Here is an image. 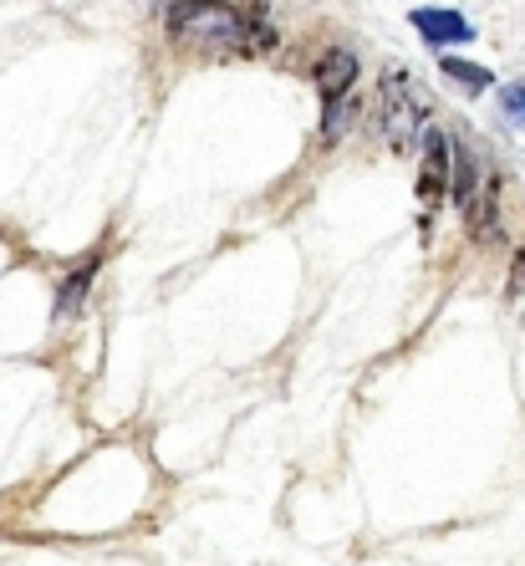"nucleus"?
<instances>
[{
  "label": "nucleus",
  "instance_id": "f257e3e1",
  "mask_svg": "<svg viewBox=\"0 0 525 566\" xmlns=\"http://www.w3.org/2000/svg\"><path fill=\"white\" fill-rule=\"evenodd\" d=\"M429 128V97L413 77H408L403 66H393L388 77H382V93H378V133L382 148H393V154H408V148L419 144V133Z\"/></svg>",
  "mask_w": 525,
  "mask_h": 566
},
{
  "label": "nucleus",
  "instance_id": "f03ea898",
  "mask_svg": "<svg viewBox=\"0 0 525 566\" xmlns=\"http://www.w3.org/2000/svg\"><path fill=\"white\" fill-rule=\"evenodd\" d=\"M174 36H189L195 46L214 52H245V11H224V6H169Z\"/></svg>",
  "mask_w": 525,
  "mask_h": 566
},
{
  "label": "nucleus",
  "instance_id": "7ed1b4c3",
  "mask_svg": "<svg viewBox=\"0 0 525 566\" xmlns=\"http://www.w3.org/2000/svg\"><path fill=\"white\" fill-rule=\"evenodd\" d=\"M423 169H419V199H444L449 195V133L423 128Z\"/></svg>",
  "mask_w": 525,
  "mask_h": 566
},
{
  "label": "nucleus",
  "instance_id": "20e7f679",
  "mask_svg": "<svg viewBox=\"0 0 525 566\" xmlns=\"http://www.w3.org/2000/svg\"><path fill=\"white\" fill-rule=\"evenodd\" d=\"M449 195L460 199V210H470L474 195H480V158L460 138H449Z\"/></svg>",
  "mask_w": 525,
  "mask_h": 566
},
{
  "label": "nucleus",
  "instance_id": "39448f33",
  "mask_svg": "<svg viewBox=\"0 0 525 566\" xmlns=\"http://www.w3.org/2000/svg\"><path fill=\"white\" fill-rule=\"evenodd\" d=\"M464 220H470V235H480V240L500 235V174L495 169H485L480 195H474V205L464 210Z\"/></svg>",
  "mask_w": 525,
  "mask_h": 566
},
{
  "label": "nucleus",
  "instance_id": "423d86ee",
  "mask_svg": "<svg viewBox=\"0 0 525 566\" xmlns=\"http://www.w3.org/2000/svg\"><path fill=\"white\" fill-rule=\"evenodd\" d=\"M357 82V56L353 52H327L322 62H316V87H322V97H347Z\"/></svg>",
  "mask_w": 525,
  "mask_h": 566
},
{
  "label": "nucleus",
  "instance_id": "0eeeda50",
  "mask_svg": "<svg viewBox=\"0 0 525 566\" xmlns=\"http://www.w3.org/2000/svg\"><path fill=\"white\" fill-rule=\"evenodd\" d=\"M413 27L433 41V46H444V41H470L474 27L464 21L460 11H413Z\"/></svg>",
  "mask_w": 525,
  "mask_h": 566
},
{
  "label": "nucleus",
  "instance_id": "6e6552de",
  "mask_svg": "<svg viewBox=\"0 0 525 566\" xmlns=\"http://www.w3.org/2000/svg\"><path fill=\"white\" fill-rule=\"evenodd\" d=\"M93 276H97V261H87V265H77V271H72V281H66L62 291H56V316H62V322L82 312V296H87Z\"/></svg>",
  "mask_w": 525,
  "mask_h": 566
},
{
  "label": "nucleus",
  "instance_id": "1a4fd4ad",
  "mask_svg": "<svg viewBox=\"0 0 525 566\" xmlns=\"http://www.w3.org/2000/svg\"><path fill=\"white\" fill-rule=\"evenodd\" d=\"M357 107H363V103H357L353 93H347V97H327V118H322V138H327V144H337L342 133L353 128V123H357Z\"/></svg>",
  "mask_w": 525,
  "mask_h": 566
},
{
  "label": "nucleus",
  "instance_id": "9d476101",
  "mask_svg": "<svg viewBox=\"0 0 525 566\" xmlns=\"http://www.w3.org/2000/svg\"><path fill=\"white\" fill-rule=\"evenodd\" d=\"M276 41H281V31H276V21L271 15H261V11H245V52H276Z\"/></svg>",
  "mask_w": 525,
  "mask_h": 566
},
{
  "label": "nucleus",
  "instance_id": "9b49d317",
  "mask_svg": "<svg viewBox=\"0 0 525 566\" xmlns=\"http://www.w3.org/2000/svg\"><path fill=\"white\" fill-rule=\"evenodd\" d=\"M444 77H454V82H460V87H470V93H485L490 82H495V77H490V72H485V66L464 62V56H449V62H444Z\"/></svg>",
  "mask_w": 525,
  "mask_h": 566
},
{
  "label": "nucleus",
  "instance_id": "f8f14e48",
  "mask_svg": "<svg viewBox=\"0 0 525 566\" xmlns=\"http://www.w3.org/2000/svg\"><path fill=\"white\" fill-rule=\"evenodd\" d=\"M511 296H525V245L515 251V261H511Z\"/></svg>",
  "mask_w": 525,
  "mask_h": 566
},
{
  "label": "nucleus",
  "instance_id": "ddd939ff",
  "mask_svg": "<svg viewBox=\"0 0 525 566\" xmlns=\"http://www.w3.org/2000/svg\"><path fill=\"white\" fill-rule=\"evenodd\" d=\"M505 113L525 123V87H505Z\"/></svg>",
  "mask_w": 525,
  "mask_h": 566
}]
</instances>
